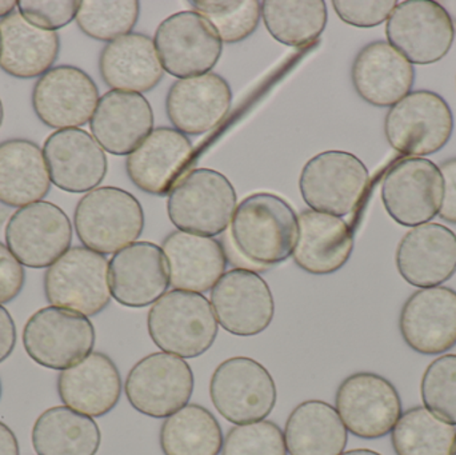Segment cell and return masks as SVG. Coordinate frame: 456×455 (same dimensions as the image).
<instances>
[{
	"label": "cell",
	"instance_id": "cell-49",
	"mask_svg": "<svg viewBox=\"0 0 456 455\" xmlns=\"http://www.w3.org/2000/svg\"><path fill=\"white\" fill-rule=\"evenodd\" d=\"M7 216H8L7 211L3 210V208H0V226H2L3 222H4L5 219H7Z\"/></svg>",
	"mask_w": 456,
	"mask_h": 455
},
{
	"label": "cell",
	"instance_id": "cell-16",
	"mask_svg": "<svg viewBox=\"0 0 456 455\" xmlns=\"http://www.w3.org/2000/svg\"><path fill=\"white\" fill-rule=\"evenodd\" d=\"M32 109L40 122L56 130L87 125L99 102L93 77L75 66L53 67L32 90Z\"/></svg>",
	"mask_w": 456,
	"mask_h": 455
},
{
	"label": "cell",
	"instance_id": "cell-18",
	"mask_svg": "<svg viewBox=\"0 0 456 455\" xmlns=\"http://www.w3.org/2000/svg\"><path fill=\"white\" fill-rule=\"evenodd\" d=\"M402 338L422 355H441L456 345V291L444 286L420 288L402 307Z\"/></svg>",
	"mask_w": 456,
	"mask_h": 455
},
{
	"label": "cell",
	"instance_id": "cell-14",
	"mask_svg": "<svg viewBox=\"0 0 456 455\" xmlns=\"http://www.w3.org/2000/svg\"><path fill=\"white\" fill-rule=\"evenodd\" d=\"M154 43L163 69L182 79L208 74L222 55L216 29L195 11H181L165 19Z\"/></svg>",
	"mask_w": 456,
	"mask_h": 455
},
{
	"label": "cell",
	"instance_id": "cell-2",
	"mask_svg": "<svg viewBox=\"0 0 456 455\" xmlns=\"http://www.w3.org/2000/svg\"><path fill=\"white\" fill-rule=\"evenodd\" d=\"M147 328L162 352L182 358L205 354L218 337V321L211 302L191 291L173 290L150 310Z\"/></svg>",
	"mask_w": 456,
	"mask_h": 455
},
{
	"label": "cell",
	"instance_id": "cell-37",
	"mask_svg": "<svg viewBox=\"0 0 456 455\" xmlns=\"http://www.w3.org/2000/svg\"><path fill=\"white\" fill-rule=\"evenodd\" d=\"M141 4L136 0H83L79 3L77 26L87 37L102 42H112L131 34L138 21Z\"/></svg>",
	"mask_w": 456,
	"mask_h": 455
},
{
	"label": "cell",
	"instance_id": "cell-20",
	"mask_svg": "<svg viewBox=\"0 0 456 455\" xmlns=\"http://www.w3.org/2000/svg\"><path fill=\"white\" fill-rule=\"evenodd\" d=\"M51 182L67 192L93 191L107 174V157L101 144L82 128L51 134L43 146Z\"/></svg>",
	"mask_w": 456,
	"mask_h": 455
},
{
	"label": "cell",
	"instance_id": "cell-41",
	"mask_svg": "<svg viewBox=\"0 0 456 455\" xmlns=\"http://www.w3.org/2000/svg\"><path fill=\"white\" fill-rule=\"evenodd\" d=\"M79 3L77 0H20L19 12L37 28L56 31L77 18Z\"/></svg>",
	"mask_w": 456,
	"mask_h": 455
},
{
	"label": "cell",
	"instance_id": "cell-26",
	"mask_svg": "<svg viewBox=\"0 0 456 455\" xmlns=\"http://www.w3.org/2000/svg\"><path fill=\"white\" fill-rule=\"evenodd\" d=\"M58 394L67 408L88 417H103L119 402L122 378L114 361L91 353L58 377Z\"/></svg>",
	"mask_w": 456,
	"mask_h": 455
},
{
	"label": "cell",
	"instance_id": "cell-33",
	"mask_svg": "<svg viewBox=\"0 0 456 455\" xmlns=\"http://www.w3.org/2000/svg\"><path fill=\"white\" fill-rule=\"evenodd\" d=\"M31 438L37 455H96L102 443L98 424L67 406L43 411Z\"/></svg>",
	"mask_w": 456,
	"mask_h": 455
},
{
	"label": "cell",
	"instance_id": "cell-23",
	"mask_svg": "<svg viewBox=\"0 0 456 455\" xmlns=\"http://www.w3.org/2000/svg\"><path fill=\"white\" fill-rule=\"evenodd\" d=\"M232 93L221 75L208 72L176 80L166 99V111L176 130L202 135L224 122L230 111Z\"/></svg>",
	"mask_w": 456,
	"mask_h": 455
},
{
	"label": "cell",
	"instance_id": "cell-47",
	"mask_svg": "<svg viewBox=\"0 0 456 455\" xmlns=\"http://www.w3.org/2000/svg\"><path fill=\"white\" fill-rule=\"evenodd\" d=\"M16 7H18V2L15 0H0V18H7L13 13Z\"/></svg>",
	"mask_w": 456,
	"mask_h": 455
},
{
	"label": "cell",
	"instance_id": "cell-35",
	"mask_svg": "<svg viewBox=\"0 0 456 455\" xmlns=\"http://www.w3.org/2000/svg\"><path fill=\"white\" fill-rule=\"evenodd\" d=\"M262 18L273 39L289 47L313 45L326 28L327 7L323 0H265Z\"/></svg>",
	"mask_w": 456,
	"mask_h": 455
},
{
	"label": "cell",
	"instance_id": "cell-22",
	"mask_svg": "<svg viewBox=\"0 0 456 455\" xmlns=\"http://www.w3.org/2000/svg\"><path fill=\"white\" fill-rule=\"evenodd\" d=\"M401 277L415 288H436L456 272V234L441 223L410 230L396 248Z\"/></svg>",
	"mask_w": 456,
	"mask_h": 455
},
{
	"label": "cell",
	"instance_id": "cell-51",
	"mask_svg": "<svg viewBox=\"0 0 456 455\" xmlns=\"http://www.w3.org/2000/svg\"><path fill=\"white\" fill-rule=\"evenodd\" d=\"M452 455H456V438L454 443V448H452Z\"/></svg>",
	"mask_w": 456,
	"mask_h": 455
},
{
	"label": "cell",
	"instance_id": "cell-52",
	"mask_svg": "<svg viewBox=\"0 0 456 455\" xmlns=\"http://www.w3.org/2000/svg\"><path fill=\"white\" fill-rule=\"evenodd\" d=\"M0 397H2V382H0Z\"/></svg>",
	"mask_w": 456,
	"mask_h": 455
},
{
	"label": "cell",
	"instance_id": "cell-9",
	"mask_svg": "<svg viewBox=\"0 0 456 455\" xmlns=\"http://www.w3.org/2000/svg\"><path fill=\"white\" fill-rule=\"evenodd\" d=\"M210 397L218 413L231 424H252L270 416L275 408L276 386L262 363L233 357L214 371Z\"/></svg>",
	"mask_w": 456,
	"mask_h": 455
},
{
	"label": "cell",
	"instance_id": "cell-13",
	"mask_svg": "<svg viewBox=\"0 0 456 455\" xmlns=\"http://www.w3.org/2000/svg\"><path fill=\"white\" fill-rule=\"evenodd\" d=\"M4 237L7 248L23 266L45 269L69 250L72 224L59 206L40 200L10 216Z\"/></svg>",
	"mask_w": 456,
	"mask_h": 455
},
{
	"label": "cell",
	"instance_id": "cell-3",
	"mask_svg": "<svg viewBox=\"0 0 456 455\" xmlns=\"http://www.w3.org/2000/svg\"><path fill=\"white\" fill-rule=\"evenodd\" d=\"M74 226L85 248L102 256L117 254L135 243L143 232V208L126 190L98 187L77 202Z\"/></svg>",
	"mask_w": 456,
	"mask_h": 455
},
{
	"label": "cell",
	"instance_id": "cell-50",
	"mask_svg": "<svg viewBox=\"0 0 456 455\" xmlns=\"http://www.w3.org/2000/svg\"><path fill=\"white\" fill-rule=\"evenodd\" d=\"M3 119H4V109H3L2 99H0V127H2Z\"/></svg>",
	"mask_w": 456,
	"mask_h": 455
},
{
	"label": "cell",
	"instance_id": "cell-15",
	"mask_svg": "<svg viewBox=\"0 0 456 455\" xmlns=\"http://www.w3.org/2000/svg\"><path fill=\"white\" fill-rule=\"evenodd\" d=\"M444 182L436 163L409 158L396 163L382 184V202L388 215L404 227L433 221L444 202Z\"/></svg>",
	"mask_w": 456,
	"mask_h": 455
},
{
	"label": "cell",
	"instance_id": "cell-36",
	"mask_svg": "<svg viewBox=\"0 0 456 455\" xmlns=\"http://www.w3.org/2000/svg\"><path fill=\"white\" fill-rule=\"evenodd\" d=\"M456 427L423 406L402 414L391 435L396 455H452Z\"/></svg>",
	"mask_w": 456,
	"mask_h": 455
},
{
	"label": "cell",
	"instance_id": "cell-32",
	"mask_svg": "<svg viewBox=\"0 0 456 455\" xmlns=\"http://www.w3.org/2000/svg\"><path fill=\"white\" fill-rule=\"evenodd\" d=\"M348 433L337 409L323 401H305L289 414L284 443L289 455H340Z\"/></svg>",
	"mask_w": 456,
	"mask_h": 455
},
{
	"label": "cell",
	"instance_id": "cell-48",
	"mask_svg": "<svg viewBox=\"0 0 456 455\" xmlns=\"http://www.w3.org/2000/svg\"><path fill=\"white\" fill-rule=\"evenodd\" d=\"M340 455H382L377 453L374 451H369V449H355V451H346V453Z\"/></svg>",
	"mask_w": 456,
	"mask_h": 455
},
{
	"label": "cell",
	"instance_id": "cell-4",
	"mask_svg": "<svg viewBox=\"0 0 456 455\" xmlns=\"http://www.w3.org/2000/svg\"><path fill=\"white\" fill-rule=\"evenodd\" d=\"M236 210V191L224 174L195 168L168 194L167 213L181 232L216 237L226 232Z\"/></svg>",
	"mask_w": 456,
	"mask_h": 455
},
{
	"label": "cell",
	"instance_id": "cell-7",
	"mask_svg": "<svg viewBox=\"0 0 456 455\" xmlns=\"http://www.w3.org/2000/svg\"><path fill=\"white\" fill-rule=\"evenodd\" d=\"M369 182V170L358 157L346 151H324L305 163L299 187L311 210L340 218L359 207Z\"/></svg>",
	"mask_w": 456,
	"mask_h": 455
},
{
	"label": "cell",
	"instance_id": "cell-25",
	"mask_svg": "<svg viewBox=\"0 0 456 455\" xmlns=\"http://www.w3.org/2000/svg\"><path fill=\"white\" fill-rule=\"evenodd\" d=\"M154 112L142 93L111 90L91 118L94 139L112 155H130L150 135Z\"/></svg>",
	"mask_w": 456,
	"mask_h": 455
},
{
	"label": "cell",
	"instance_id": "cell-42",
	"mask_svg": "<svg viewBox=\"0 0 456 455\" xmlns=\"http://www.w3.org/2000/svg\"><path fill=\"white\" fill-rule=\"evenodd\" d=\"M335 12L345 23L361 28H371L379 26L390 18L398 2L395 0H369V2H353V0H334Z\"/></svg>",
	"mask_w": 456,
	"mask_h": 455
},
{
	"label": "cell",
	"instance_id": "cell-5",
	"mask_svg": "<svg viewBox=\"0 0 456 455\" xmlns=\"http://www.w3.org/2000/svg\"><path fill=\"white\" fill-rule=\"evenodd\" d=\"M106 256L75 246L48 267L43 280L51 306L95 317L111 301Z\"/></svg>",
	"mask_w": 456,
	"mask_h": 455
},
{
	"label": "cell",
	"instance_id": "cell-24",
	"mask_svg": "<svg viewBox=\"0 0 456 455\" xmlns=\"http://www.w3.org/2000/svg\"><path fill=\"white\" fill-rule=\"evenodd\" d=\"M351 79L356 93L367 103L393 107L411 91L415 69L390 43L377 40L359 51Z\"/></svg>",
	"mask_w": 456,
	"mask_h": 455
},
{
	"label": "cell",
	"instance_id": "cell-46",
	"mask_svg": "<svg viewBox=\"0 0 456 455\" xmlns=\"http://www.w3.org/2000/svg\"><path fill=\"white\" fill-rule=\"evenodd\" d=\"M0 455H19V443L7 425L0 422Z\"/></svg>",
	"mask_w": 456,
	"mask_h": 455
},
{
	"label": "cell",
	"instance_id": "cell-38",
	"mask_svg": "<svg viewBox=\"0 0 456 455\" xmlns=\"http://www.w3.org/2000/svg\"><path fill=\"white\" fill-rule=\"evenodd\" d=\"M191 5L224 43H238L248 37L262 15V3L257 0H194Z\"/></svg>",
	"mask_w": 456,
	"mask_h": 455
},
{
	"label": "cell",
	"instance_id": "cell-40",
	"mask_svg": "<svg viewBox=\"0 0 456 455\" xmlns=\"http://www.w3.org/2000/svg\"><path fill=\"white\" fill-rule=\"evenodd\" d=\"M222 455H287L284 435L271 421L236 425L224 438Z\"/></svg>",
	"mask_w": 456,
	"mask_h": 455
},
{
	"label": "cell",
	"instance_id": "cell-39",
	"mask_svg": "<svg viewBox=\"0 0 456 455\" xmlns=\"http://www.w3.org/2000/svg\"><path fill=\"white\" fill-rule=\"evenodd\" d=\"M425 408L456 425V354L442 355L428 365L420 384Z\"/></svg>",
	"mask_w": 456,
	"mask_h": 455
},
{
	"label": "cell",
	"instance_id": "cell-1",
	"mask_svg": "<svg viewBox=\"0 0 456 455\" xmlns=\"http://www.w3.org/2000/svg\"><path fill=\"white\" fill-rule=\"evenodd\" d=\"M297 238L294 208L275 194L257 192L241 200L231 221V240L243 258L257 266L287 261Z\"/></svg>",
	"mask_w": 456,
	"mask_h": 455
},
{
	"label": "cell",
	"instance_id": "cell-27",
	"mask_svg": "<svg viewBox=\"0 0 456 455\" xmlns=\"http://www.w3.org/2000/svg\"><path fill=\"white\" fill-rule=\"evenodd\" d=\"M354 250V232L339 216L305 210L297 216V238L292 256L295 264L314 275L342 269Z\"/></svg>",
	"mask_w": 456,
	"mask_h": 455
},
{
	"label": "cell",
	"instance_id": "cell-28",
	"mask_svg": "<svg viewBox=\"0 0 456 455\" xmlns=\"http://www.w3.org/2000/svg\"><path fill=\"white\" fill-rule=\"evenodd\" d=\"M174 290L206 293L224 277L227 256L218 240L174 232L162 243Z\"/></svg>",
	"mask_w": 456,
	"mask_h": 455
},
{
	"label": "cell",
	"instance_id": "cell-12",
	"mask_svg": "<svg viewBox=\"0 0 456 455\" xmlns=\"http://www.w3.org/2000/svg\"><path fill=\"white\" fill-rule=\"evenodd\" d=\"M335 406L346 429L362 440L386 437L402 416L398 390L374 373L347 377L338 387Z\"/></svg>",
	"mask_w": 456,
	"mask_h": 455
},
{
	"label": "cell",
	"instance_id": "cell-6",
	"mask_svg": "<svg viewBox=\"0 0 456 455\" xmlns=\"http://www.w3.org/2000/svg\"><path fill=\"white\" fill-rule=\"evenodd\" d=\"M454 131V115L447 102L433 91L410 93L386 115L385 134L399 154L426 157L444 149Z\"/></svg>",
	"mask_w": 456,
	"mask_h": 455
},
{
	"label": "cell",
	"instance_id": "cell-21",
	"mask_svg": "<svg viewBox=\"0 0 456 455\" xmlns=\"http://www.w3.org/2000/svg\"><path fill=\"white\" fill-rule=\"evenodd\" d=\"M109 278L115 301L134 309L154 304L170 286L165 253L151 242H135L118 251L110 261Z\"/></svg>",
	"mask_w": 456,
	"mask_h": 455
},
{
	"label": "cell",
	"instance_id": "cell-8",
	"mask_svg": "<svg viewBox=\"0 0 456 455\" xmlns=\"http://www.w3.org/2000/svg\"><path fill=\"white\" fill-rule=\"evenodd\" d=\"M95 329L85 315L59 307L37 310L23 329V346L37 365L64 370L93 352Z\"/></svg>",
	"mask_w": 456,
	"mask_h": 455
},
{
	"label": "cell",
	"instance_id": "cell-34",
	"mask_svg": "<svg viewBox=\"0 0 456 455\" xmlns=\"http://www.w3.org/2000/svg\"><path fill=\"white\" fill-rule=\"evenodd\" d=\"M160 448L165 455H218L224 448L221 425L210 410L190 403L163 422Z\"/></svg>",
	"mask_w": 456,
	"mask_h": 455
},
{
	"label": "cell",
	"instance_id": "cell-43",
	"mask_svg": "<svg viewBox=\"0 0 456 455\" xmlns=\"http://www.w3.org/2000/svg\"><path fill=\"white\" fill-rule=\"evenodd\" d=\"M26 272L23 264L0 242V305L10 304L23 290Z\"/></svg>",
	"mask_w": 456,
	"mask_h": 455
},
{
	"label": "cell",
	"instance_id": "cell-45",
	"mask_svg": "<svg viewBox=\"0 0 456 455\" xmlns=\"http://www.w3.org/2000/svg\"><path fill=\"white\" fill-rule=\"evenodd\" d=\"M16 345V326L5 307L0 305V363L4 362Z\"/></svg>",
	"mask_w": 456,
	"mask_h": 455
},
{
	"label": "cell",
	"instance_id": "cell-44",
	"mask_svg": "<svg viewBox=\"0 0 456 455\" xmlns=\"http://www.w3.org/2000/svg\"><path fill=\"white\" fill-rule=\"evenodd\" d=\"M439 170L444 182V202L439 216L449 223L456 224V158L444 160Z\"/></svg>",
	"mask_w": 456,
	"mask_h": 455
},
{
	"label": "cell",
	"instance_id": "cell-29",
	"mask_svg": "<svg viewBox=\"0 0 456 455\" xmlns=\"http://www.w3.org/2000/svg\"><path fill=\"white\" fill-rule=\"evenodd\" d=\"M99 69L109 87L138 93L157 87L165 74L154 40L138 32L110 42L102 51Z\"/></svg>",
	"mask_w": 456,
	"mask_h": 455
},
{
	"label": "cell",
	"instance_id": "cell-31",
	"mask_svg": "<svg viewBox=\"0 0 456 455\" xmlns=\"http://www.w3.org/2000/svg\"><path fill=\"white\" fill-rule=\"evenodd\" d=\"M51 179L42 150L29 139L0 143V203L24 207L45 199Z\"/></svg>",
	"mask_w": 456,
	"mask_h": 455
},
{
	"label": "cell",
	"instance_id": "cell-17",
	"mask_svg": "<svg viewBox=\"0 0 456 455\" xmlns=\"http://www.w3.org/2000/svg\"><path fill=\"white\" fill-rule=\"evenodd\" d=\"M211 306L219 325L236 337H254L271 325L275 314L273 293L257 272L232 269L211 291Z\"/></svg>",
	"mask_w": 456,
	"mask_h": 455
},
{
	"label": "cell",
	"instance_id": "cell-11",
	"mask_svg": "<svg viewBox=\"0 0 456 455\" xmlns=\"http://www.w3.org/2000/svg\"><path fill=\"white\" fill-rule=\"evenodd\" d=\"M388 43L410 63L433 64L452 50L455 24L449 11L433 0L398 3L386 24Z\"/></svg>",
	"mask_w": 456,
	"mask_h": 455
},
{
	"label": "cell",
	"instance_id": "cell-10",
	"mask_svg": "<svg viewBox=\"0 0 456 455\" xmlns=\"http://www.w3.org/2000/svg\"><path fill=\"white\" fill-rule=\"evenodd\" d=\"M194 373L186 361L168 353H152L139 361L126 379L130 405L152 418H167L189 405Z\"/></svg>",
	"mask_w": 456,
	"mask_h": 455
},
{
	"label": "cell",
	"instance_id": "cell-30",
	"mask_svg": "<svg viewBox=\"0 0 456 455\" xmlns=\"http://www.w3.org/2000/svg\"><path fill=\"white\" fill-rule=\"evenodd\" d=\"M61 51L58 32L37 28L20 12L0 20V69L19 79L42 77L53 69Z\"/></svg>",
	"mask_w": 456,
	"mask_h": 455
},
{
	"label": "cell",
	"instance_id": "cell-19",
	"mask_svg": "<svg viewBox=\"0 0 456 455\" xmlns=\"http://www.w3.org/2000/svg\"><path fill=\"white\" fill-rule=\"evenodd\" d=\"M194 147L176 128L158 127L128 155L133 183L152 195H167L190 170Z\"/></svg>",
	"mask_w": 456,
	"mask_h": 455
}]
</instances>
